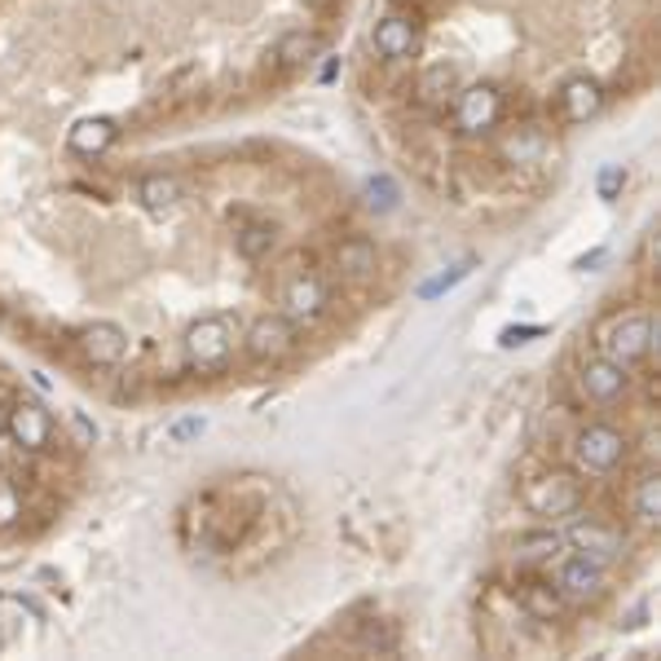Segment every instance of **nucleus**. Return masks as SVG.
I'll use <instances>...</instances> for the list:
<instances>
[{"instance_id": "nucleus-28", "label": "nucleus", "mask_w": 661, "mask_h": 661, "mask_svg": "<svg viewBox=\"0 0 661 661\" xmlns=\"http://www.w3.org/2000/svg\"><path fill=\"white\" fill-rule=\"evenodd\" d=\"M71 427H75V436H79L84 445H93V441H97V423H88L79 410H71Z\"/></svg>"}, {"instance_id": "nucleus-5", "label": "nucleus", "mask_w": 661, "mask_h": 661, "mask_svg": "<svg viewBox=\"0 0 661 661\" xmlns=\"http://www.w3.org/2000/svg\"><path fill=\"white\" fill-rule=\"evenodd\" d=\"M551 564H555L551 586H555L568 604H595V599L608 590V564H604V560H590V555L573 551V555H555Z\"/></svg>"}, {"instance_id": "nucleus-9", "label": "nucleus", "mask_w": 661, "mask_h": 661, "mask_svg": "<svg viewBox=\"0 0 661 661\" xmlns=\"http://www.w3.org/2000/svg\"><path fill=\"white\" fill-rule=\"evenodd\" d=\"M577 388L590 405H617L630 388V370L608 361V357H586L582 370H577Z\"/></svg>"}, {"instance_id": "nucleus-26", "label": "nucleus", "mask_w": 661, "mask_h": 661, "mask_svg": "<svg viewBox=\"0 0 661 661\" xmlns=\"http://www.w3.org/2000/svg\"><path fill=\"white\" fill-rule=\"evenodd\" d=\"M599 198H617V189L626 185V172H621V163H608V167H599Z\"/></svg>"}, {"instance_id": "nucleus-24", "label": "nucleus", "mask_w": 661, "mask_h": 661, "mask_svg": "<svg viewBox=\"0 0 661 661\" xmlns=\"http://www.w3.org/2000/svg\"><path fill=\"white\" fill-rule=\"evenodd\" d=\"M361 203H366L375 216H388V212H397V203H401V185H397L388 172H379V176H370V181H366Z\"/></svg>"}, {"instance_id": "nucleus-22", "label": "nucleus", "mask_w": 661, "mask_h": 661, "mask_svg": "<svg viewBox=\"0 0 661 661\" xmlns=\"http://www.w3.org/2000/svg\"><path fill=\"white\" fill-rule=\"evenodd\" d=\"M273 242H278V225H269V220H251V225H242V229L234 234V247H238V256H242V260H260V256H269V251H273Z\"/></svg>"}, {"instance_id": "nucleus-13", "label": "nucleus", "mask_w": 661, "mask_h": 661, "mask_svg": "<svg viewBox=\"0 0 661 661\" xmlns=\"http://www.w3.org/2000/svg\"><path fill=\"white\" fill-rule=\"evenodd\" d=\"M555 101H560V115H564L568 123H586V119H595V115L604 110V84L590 79V75H568V79L560 84Z\"/></svg>"}, {"instance_id": "nucleus-25", "label": "nucleus", "mask_w": 661, "mask_h": 661, "mask_svg": "<svg viewBox=\"0 0 661 661\" xmlns=\"http://www.w3.org/2000/svg\"><path fill=\"white\" fill-rule=\"evenodd\" d=\"M357 648H366V652H392V648H397V630L383 626V621H370V626L357 635Z\"/></svg>"}, {"instance_id": "nucleus-1", "label": "nucleus", "mask_w": 661, "mask_h": 661, "mask_svg": "<svg viewBox=\"0 0 661 661\" xmlns=\"http://www.w3.org/2000/svg\"><path fill=\"white\" fill-rule=\"evenodd\" d=\"M626 449H630V441L613 423H586L568 441V458H573V467L582 476H608V472H617L626 463Z\"/></svg>"}, {"instance_id": "nucleus-29", "label": "nucleus", "mask_w": 661, "mask_h": 661, "mask_svg": "<svg viewBox=\"0 0 661 661\" xmlns=\"http://www.w3.org/2000/svg\"><path fill=\"white\" fill-rule=\"evenodd\" d=\"M463 273H467V264H458V269H454V273H441V278H436V282H427V286H423V295H436V291H445V286H454V282H458V278H463Z\"/></svg>"}, {"instance_id": "nucleus-7", "label": "nucleus", "mask_w": 661, "mask_h": 661, "mask_svg": "<svg viewBox=\"0 0 661 661\" xmlns=\"http://www.w3.org/2000/svg\"><path fill=\"white\" fill-rule=\"evenodd\" d=\"M242 348H247V357H256V361H282V357L295 348V322H291L286 313H260V317L247 326Z\"/></svg>"}, {"instance_id": "nucleus-8", "label": "nucleus", "mask_w": 661, "mask_h": 661, "mask_svg": "<svg viewBox=\"0 0 661 661\" xmlns=\"http://www.w3.org/2000/svg\"><path fill=\"white\" fill-rule=\"evenodd\" d=\"M4 432H9L22 449L40 454V449H48V441H53V419H48V410H44L35 397H13L9 410H4Z\"/></svg>"}, {"instance_id": "nucleus-3", "label": "nucleus", "mask_w": 661, "mask_h": 661, "mask_svg": "<svg viewBox=\"0 0 661 661\" xmlns=\"http://www.w3.org/2000/svg\"><path fill=\"white\" fill-rule=\"evenodd\" d=\"M181 348H185V361H189L198 375H216V370H225V366H229V357H234V326H229V317L212 313V317L189 322V326H185Z\"/></svg>"}, {"instance_id": "nucleus-19", "label": "nucleus", "mask_w": 661, "mask_h": 661, "mask_svg": "<svg viewBox=\"0 0 661 661\" xmlns=\"http://www.w3.org/2000/svg\"><path fill=\"white\" fill-rule=\"evenodd\" d=\"M335 264H339V273H348V278H370V273L379 269V251H375L370 238H344V242L335 247Z\"/></svg>"}, {"instance_id": "nucleus-20", "label": "nucleus", "mask_w": 661, "mask_h": 661, "mask_svg": "<svg viewBox=\"0 0 661 661\" xmlns=\"http://www.w3.org/2000/svg\"><path fill=\"white\" fill-rule=\"evenodd\" d=\"M520 608H524L529 617H538V621H555V617L568 608V599H564L551 582H524V586H520Z\"/></svg>"}, {"instance_id": "nucleus-18", "label": "nucleus", "mask_w": 661, "mask_h": 661, "mask_svg": "<svg viewBox=\"0 0 661 661\" xmlns=\"http://www.w3.org/2000/svg\"><path fill=\"white\" fill-rule=\"evenodd\" d=\"M137 203H141L145 212H154V216H167V212L181 203V181H176L172 172H145V176L137 181Z\"/></svg>"}, {"instance_id": "nucleus-23", "label": "nucleus", "mask_w": 661, "mask_h": 661, "mask_svg": "<svg viewBox=\"0 0 661 661\" xmlns=\"http://www.w3.org/2000/svg\"><path fill=\"white\" fill-rule=\"evenodd\" d=\"M454 93H458V71H454L449 62L427 66V75L419 79V97H423L427 106H441V101H449Z\"/></svg>"}, {"instance_id": "nucleus-10", "label": "nucleus", "mask_w": 661, "mask_h": 661, "mask_svg": "<svg viewBox=\"0 0 661 661\" xmlns=\"http://www.w3.org/2000/svg\"><path fill=\"white\" fill-rule=\"evenodd\" d=\"M423 44V31L410 13H383L375 26H370V48L388 62H401V57H414Z\"/></svg>"}, {"instance_id": "nucleus-21", "label": "nucleus", "mask_w": 661, "mask_h": 661, "mask_svg": "<svg viewBox=\"0 0 661 661\" xmlns=\"http://www.w3.org/2000/svg\"><path fill=\"white\" fill-rule=\"evenodd\" d=\"M630 511L643 529H657L661 524V476L657 472H643L635 480V498H630Z\"/></svg>"}, {"instance_id": "nucleus-2", "label": "nucleus", "mask_w": 661, "mask_h": 661, "mask_svg": "<svg viewBox=\"0 0 661 661\" xmlns=\"http://www.w3.org/2000/svg\"><path fill=\"white\" fill-rule=\"evenodd\" d=\"M657 335H661V326L652 313H621L599 330V357L630 370L657 348Z\"/></svg>"}, {"instance_id": "nucleus-27", "label": "nucleus", "mask_w": 661, "mask_h": 661, "mask_svg": "<svg viewBox=\"0 0 661 661\" xmlns=\"http://www.w3.org/2000/svg\"><path fill=\"white\" fill-rule=\"evenodd\" d=\"M13 516H18V489L0 480V524H13Z\"/></svg>"}, {"instance_id": "nucleus-17", "label": "nucleus", "mask_w": 661, "mask_h": 661, "mask_svg": "<svg viewBox=\"0 0 661 661\" xmlns=\"http://www.w3.org/2000/svg\"><path fill=\"white\" fill-rule=\"evenodd\" d=\"M560 551H564V533H555V529H533V533H520V538L511 542V560L524 564V568L551 564Z\"/></svg>"}, {"instance_id": "nucleus-30", "label": "nucleus", "mask_w": 661, "mask_h": 661, "mask_svg": "<svg viewBox=\"0 0 661 661\" xmlns=\"http://www.w3.org/2000/svg\"><path fill=\"white\" fill-rule=\"evenodd\" d=\"M203 432V419H181L176 427H172V441H189V436H198Z\"/></svg>"}, {"instance_id": "nucleus-4", "label": "nucleus", "mask_w": 661, "mask_h": 661, "mask_svg": "<svg viewBox=\"0 0 661 661\" xmlns=\"http://www.w3.org/2000/svg\"><path fill=\"white\" fill-rule=\"evenodd\" d=\"M520 498H524V507H529L538 520L555 524V520H564V516H573V511L582 507V485H577L573 472H538V476L520 489Z\"/></svg>"}, {"instance_id": "nucleus-11", "label": "nucleus", "mask_w": 661, "mask_h": 661, "mask_svg": "<svg viewBox=\"0 0 661 661\" xmlns=\"http://www.w3.org/2000/svg\"><path fill=\"white\" fill-rule=\"evenodd\" d=\"M326 304H330V291H326V282H322L317 273H295V278L282 286V313H286L295 326L317 322V317L326 313Z\"/></svg>"}, {"instance_id": "nucleus-12", "label": "nucleus", "mask_w": 661, "mask_h": 661, "mask_svg": "<svg viewBox=\"0 0 661 661\" xmlns=\"http://www.w3.org/2000/svg\"><path fill=\"white\" fill-rule=\"evenodd\" d=\"M573 516H577V511H573ZM564 546H573V551H582V555H590V560L613 564V560L621 555V533H617L613 524L595 520V516H577V520L564 529Z\"/></svg>"}, {"instance_id": "nucleus-14", "label": "nucleus", "mask_w": 661, "mask_h": 661, "mask_svg": "<svg viewBox=\"0 0 661 661\" xmlns=\"http://www.w3.org/2000/svg\"><path fill=\"white\" fill-rule=\"evenodd\" d=\"M79 348L93 366H119L128 357V330L119 322H93L79 330Z\"/></svg>"}, {"instance_id": "nucleus-6", "label": "nucleus", "mask_w": 661, "mask_h": 661, "mask_svg": "<svg viewBox=\"0 0 661 661\" xmlns=\"http://www.w3.org/2000/svg\"><path fill=\"white\" fill-rule=\"evenodd\" d=\"M502 119V93L494 84H467L454 93V123L467 137H480L489 128H498Z\"/></svg>"}, {"instance_id": "nucleus-15", "label": "nucleus", "mask_w": 661, "mask_h": 661, "mask_svg": "<svg viewBox=\"0 0 661 661\" xmlns=\"http://www.w3.org/2000/svg\"><path fill=\"white\" fill-rule=\"evenodd\" d=\"M115 137H119V123H115V119L88 115V119H75V123L66 128V150L79 154V159H97V154H106V150L115 145Z\"/></svg>"}, {"instance_id": "nucleus-16", "label": "nucleus", "mask_w": 661, "mask_h": 661, "mask_svg": "<svg viewBox=\"0 0 661 661\" xmlns=\"http://www.w3.org/2000/svg\"><path fill=\"white\" fill-rule=\"evenodd\" d=\"M317 53H322V40H317V31H304V26H295V31L278 35V44H273V66H278V71H304V66H308Z\"/></svg>"}]
</instances>
